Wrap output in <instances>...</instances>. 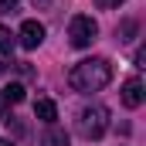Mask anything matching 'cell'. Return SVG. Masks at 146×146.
Here are the masks:
<instances>
[{
    "instance_id": "1",
    "label": "cell",
    "mask_w": 146,
    "mask_h": 146,
    "mask_svg": "<svg viewBox=\"0 0 146 146\" xmlns=\"http://www.w3.org/2000/svg\"><path fill=\"white\" fill-rule=\"evenodd\" d=\"M112 82V65L106 58H85L68 72V85L75 92H102Z\"/></svg>"
},
{
    "instance_id": "2",
    "label": "cell",
    "mask_w": 146,
    "mask_h": 146,
    "mask_svg": "<svg viewBox=\"0 0 146 146\" xmlns=\"http://www.w3.org/2000/svg\"><path fill=\"white\" fill-rule=\"evenodd\" d=\"M106 129H109V112L102 109V106L82 109V115H78V133H82L85 139H102Z\"/></svg>"
},
{
    "instance_id": "3",
    "label": "cell",
    "mask_w": 146,
    "mask_h": 146,
    "mask_svg": "<svg viewBox=\"0 0 146 146\" xmlns=\"http://www.w3.org/2000/svg\"><path fill=\"white\" fill-rule=\"evenodd\" d=\"M99 34V24L88 17V14H75L72 24H68V41H72V48H88L92 41Z\"/></svg>"
},
{
    "instance_id": "4",
    "label": "cell",
    "mask_w": 146,
    "mask_h": 146,
    "mask_svg": "<svg viewBox=\"0 0 146 146\" xmlns=\"http://www.w3.org/2000/svg\"><path fill=\"white\" fill-rule=\"evenodd\" d=\"M17 37H21V44L31 51V48H37V44L44 41V24H41V21H24V24H21V34H17Z\"/></svg>"
},
{
    "instance_id": "5",
    "label": "cell",
    "mask_w": 146,
    "mask_h": 146,
    "mask_svg": "<svg viewBox=\"0 0 146 146\" xmlns=\"http://www.w3.org/2000/svg\"><path fill=\"white\" fill-rule=\"evenodd\" d=\"M122 106L126 109H139L143 106V82L139 78H126V85H122Z\"/></svg>"
},
{
    "instance_id": "6",
    "label": "cell",
    "mask_w": 146,
    "mask_h": 146,
    "mask_svg": "<svg viewBox=\"0 0 146 146\" xmlns=\"http://www.w3.org/2000/svg\"><path fill=\"white\" fill-rule=\"evenodd\" d=\"M34 115L41 119V122L54 126V119H58V106H54L51 99H37V102H34Z\"/></svg>"
},
{
    "instance_id": "7",
    "label": "cell",
    "mask_w": 146,
    "mask_h": 146,
    "mask_svg": "<svg viewBox=\"0 0 146 146\" xmlns=\"http://www.w3.org/2000/svg\"><path fill=\"white\" fill-rule=\"evenodd\" d=\"M3 99H7V102H24V85H21V82H10V85L3 88Z\"/></svg>"
},
{
    "instance_id": "8",
    "label": "cell",
    "mask_w": 146,
    "mask_h": 146,
    "mask_svg": "<svg viewBox=\"0 0 146 146\" xmlns=\"http://www.w3.org/2000/svg\"><path fill=\"white\" fill-rule=\"evenodd\" d=\"M44 143H48V146H68V133H61V129H51Z\"/></svg>"
},
{
    "instance_id": "9",
    "label": "cell",
    "mask_w": 146,
    "mask_h": 146,
    "mask_svg": "<svg viewBox=\"0 0 146 146\" xmlns=\"http://www.w3.org/2000/svg\"><path fill=\"white\" fill-rule=\"evenodd\" d=\"M10 48H14V34L7 27H0V51H10Z\"/></svg>"
},
{
    "instance_id": "10",
    "label": "cell",
    "mask_w": 146,
    "mask_h": 146,
    "mask_svg": "<svg viewBox=\"0 0 146 146\" xmlns=\"http://www.w3.org/2000/svg\"><path fill=\"white\" fill-rule=\"evenodd\" d=\"M119 3H126V0H95V7H99V10H115Z\"/></svg>"
},
{
    "instance_id": "11",
    "label": "cell",
    "mask_w": 146,
    "mask_h": 146,
    "mask_svg": "<svg viewBox=\"0 0 146 146\" xmlns=\"http://www.w3.org/2000/svg\"><path fill=\"white\" fill-rule=\"evenodd\" d=\"M17 10V0H0V17L3 14H14Z\"/></svg>"
},
{
    "instance_id": "12",
    "label": "cell",
    "mask_w": 146,
    "mask_h": 146,
    "mask_svg": "<svg viewBox=\"0 0 146 146\" xmlns=\"http://www.w3.org/2000/svg\"><path fill=\"white\" fill-rule=\"evenodd\" d=\"M133 31H136V24H133V21H126V24H122V41H129Z\"/></svg>"
},
{
    "instance_id": "13",
    "label": "cell",
    "mask_w": 146,
    "mask_h": 146,
    "mask_svg": "<svg viewBox=\"0 0 146 146\" xmlns=\"http://www.w3.org/2000/svg\"><path fill=\"white\" fill-rule=\"evenodd\" d=\"M3 106H7V99H3V92H0V109H3Z\"/></svg>"
},
{
    "instance_id": "14",
    "label": "cell",
    "mask_w": 146,
    "mask_h": 146,
    "mask_svg": "<svg viewBox=\"0 0 146 146\" xmlns=\"http://www.w3.org/2000/svg\"><path fill=\"white\" fill-rule=\"evenodd\" d=\"M0 146H14V143H10V139H0Z\"/></svg>"
},
{
    "instance_id": "15",
    "label": "cell",
    "mask_w": 146,
    "mask_h": 146,
    "mask_svg": "<svg viewBox=\"0 0 146 146\" xmlns=\"http://www.w3.org/2000/svg\"><path fill=\"white\" fill-rule=\"evenodd\" d=\"M3 72H7V65H3V61H0V75H3Z\"/></svg>"
},
{
    "instance_id": "16",
    "label": "cell",
    "mask_w": 146,
    "mask_h": 146,
    "mask_svg": "<svg viewBox=\"0 0 146 146\" xmlns=\"http://www.w3.org/2000/svg\"><path fill=\"white\" fill-rule=\"evenodd\" d=\"M34 3H48V0H34Z\"/></svg>"
}]
</instances>
